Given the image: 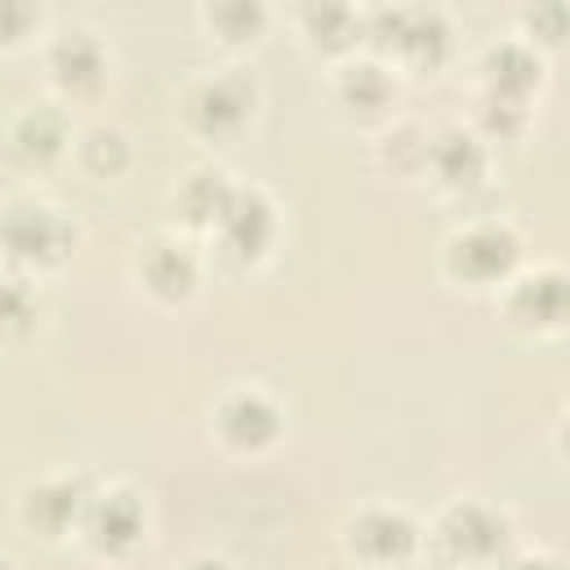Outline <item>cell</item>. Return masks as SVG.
I'll use <instances>...</instances> for the list:
<instances>
[{"instance_id": "5b68a950", "label": "cell", "mask_w": 570, "mask_h": 570, "mask_svg": "<svg viewBox=\"0 0 570 570\" xmlns=\"http://www.w3.org/2000/svg\"><path fill=\"white\" fill-rule=\"evenodd\" d=\"M441 543L450 557L459 561H490L494 552H503L508 543V521L503 512H494L490 503H476V499H459L445 517H441Z\"/></svg>"}, {"instance_id": "277c9868", "label": "cell", "mask_w": 570, "mask_h": 570, "mask_svg": "<svg viewBox=\"0 0 570 570\" xmlns=\"http://www.w3.org/2000/svg\"><path fill=\"white\" fill-rule=\"evenodd\" d=\"M218 236H223V254L249 263L272 245L276 232V209L258 187H232L223 214H218Z\"/></svg>"}, {"instance_id": "2e32d148", "label": "cell", "mask_w": 570, "mask_h": 570, "mask_svg": "<svg viewBox=\"0 0 570 570\" xmlns=\"http://www.w3.org/2000/svg\"><path fill=\"white\" fill-rule=\"evenodd\" d=\"M227 196H232V183H227L223 169H196V174L183 183L178 205H183L187 223H209V227H214L218 214H223V205H227Z\"/></svg>"}, {"instance_id": "d6986e66", "label": "cell", "mask_w": 570, "mask_h": 570, "mask_svg": "<svg viewBox=\"0 0 570 570\" xmlns=\"http://www.w3.org/2000/svg\"><path fill=\"white\" fill-rule=\"evenodd\" d=\"M80 156H85V165H89L94 174H116V169H125L129 147H125V138H120L116 129H94V134L80 142Z\"/></svg>"}, {"instance_id": "30bf717a", "label": "cell", "mask_w": 570, "mask_h": 570, "mask_svg": "<svg viewBox=\"0 0 570 570\" xmlns=\"http://www.w3.org/2000/svg\"><path fill=\"white\" fill-rule=\"evenodd\" d=\"M85 490L80 481L71 476H58V481H36L27 494H22V521L45 530V534H62L80 512H85Z\"/></svg>"}, {"instance_id": "d4e9b609", "label": "cell", "mask_w": 570, "mask_h": 570, "mask_svg": "<svg viewBox=\"0 0 570 570\" xmlns=\"http://www.w3.org/2000/svg\"><path fill=\"white\" fill-rule=\"evenodd\" d=\"M187 570H227V561H218V557H196V561H187Z\"/></svg>"}, {"instance_id": "7a4b0ae2", "label": "cell", "mask_w": 570, "mask_h": 570, "mask_svg": "<svg viewBox=\"0 0 570 570\" xmlns=\"http://www.w3.org/2000/svg\"><path fill=\"white\" fill-rule=\"evenodd\" d=\"M517 232L503 227V223H476L468 232H459L445 249V267L450 276L468 281V285H494V281H508V272L517 267Z\"/></svg>"}, {"instance_id": "cb8c5ba5", "label": "cell", "mask_w": 570, "mask_h": 570, "mask_svg": "<svg viewBox=\"0 0 570 570\" xmlns=\"http://www.w3.org/2000/svg\"><path fill=\"white\" fill-rule=\"evenodd\" d=\"M503 570H561V561L557 557H543V552H525V557L508 561Z\"/></svg>"}, {"instance_id": "ac0fdd59", "label": "cell", "mask_w": 570, "mask_h": 570, "mask_svg": "<svg viewBox=\"0 0 570 570\" xmlns=\"http://www.w3.org/2000/svg\"><path fill=\"white\" fill-rule=\"evenodd\" d=\"M338 94H343L347 107H379V102H387L392 85H387L383 67H374V62H356V67H343Z\"/></svg>"}, {"instance_id": "8fae6325", "label": "cell", "mask_w": 570, "mask_h": 570, "mask_svg": "<svg viewBox=\"0 0 570 570\" xmlns=\"http://www.w3.org/2000/svg\"><path fill=\"white\" fill-rule=\"evenodd\" d=\"M138 272L156 298H187L196 285V258L187 254V245H174V240L147 245Z\"/></svg>"}, {"instance_id": "ffe728a7", "label": "cell", "mask_w": 570, "mask_h": 570, "mask_svg": "<svg viewBox=\"0 0 570 570\" xmlns=\"http://www.w3.org/2000/svg\"><path fill=\"white\" fill-rule=\"evenodd\" d=\"M307 27H312V40L321 45H347L356 31V18L343 4H321V9H307Z\"/></svg>"}, {"instance_id": "4fadbf2b", "label": "cell", "mask_w": 570, "mask_h": 570, "mask_svg": "<svg viewBox=\"0 0 570 570\" xmlns=\"http://www.w3.org/2000/svg\"><path fill=\"white\" fill-rule=\"evenodd\" d=\"M428 160L436 169V178H445L450 187H463V183H476L481 169H485V151L476 147L472 134L463 129H445L432 147H428Z\"/></svg>"}, {"instance_id": "7402d4cb", "label": "cell", "mask_w": 570, "mask_h": 570, "mask_svg": "<svg viewBox=\"0 0 570 570\" xmlns=\"http://www.w3.org/2000/svg\"><path fill=\"white\" fill-rule=\"evenodd\" d=\"M209 22L223 27L227 40H245L263 22V9L258 4H218V9H209Z\"/></svg>"}, {"instance_id": "52a82bcc", "label": "cell", "mask_w": 570, "mask_h": 570, "mask_svg": "<svg viewBox=\"0 0 570 570\" xmlns=\"http://www.w3.org/2000/svg\"><path fill=\"white\" fill-rule=\"evenodd\" d=\"M80 525L98 552H125L142 534V503L129 490H98L85 499Z\"/></svg>"}, {"instance_id": "9a60e30c", "label": "cell", "mask_w": 570, "mask_h": 570, "mask_svg": "<svg viewBox=\"0 0 570 570\" xmlns=\"http://www.w3.org/2000/svg\"><path fill=\"white\" fill-rule=\"evenodd\" d=\"M13 142H18V151H22L27 160L45 165V160H53V156L62 151V142H67V120H62L53 107H31V111L18 120Z\"/></svg>"}, {"instance_id": "5bb4252c", "label": "cell", "mask_w": 570, "mask_h": 570, "mask_svg": "<svg viewBox=\"0 0 570 570\" xmlns=\"http://www.w3.org/2000/svg\"><path fill=\"white\" fill-rule=\"evenodd\" d=\"M49 67L62 85H94L102 76V45L89 36V31H67L53 40L49 49Z\"/></svg>"}, {"instance_id": "ba28073f", "label": "cell", "mask_w": 570, "mask_h": 570, "mask_svg": "<svg viewBox=\"0 0 570 570\" xmlns=\"http://www.w3.org/2000/svg\"><path fill=\"white\" fill-rule=\"evenodd\" d=\"M218 432L236 450H263L281 432V410L258 387H240L218 405Z\"/></svg>"}, {"instance_id": "8992f818", "label": "cell", "mask_w": 570, "mask_h": 570, "mask_svg": "<svg viewBox=\"0 0 570 570\" xmlns=\"http://www.w3.org/2000/svg\"><path fill=\"white\" fill-rule=\"evenodd\" d=\"M414 543H419V530L396 508H365L347 525V548L365 566H401L414 552Z\"/></svg>"}, {"instance_id": "484cf974", "label": "cell", "mask_w": 570, "mask_h": 570, "mask_svg": "<svg viewBox=\"0 0 570 570\" xmlns=\"http://www.w3.org/2000/svg\"><path fill=\"white\" fill-rule=\"evenodd\" d=\"M0 570H9V561H4V557H0Z\"/></svg>"}, {"instance_id": "603a6c76", "label": "cell", "mask_w": 570, "mask_h": 570, "mask_svg": "<svg viewBox=\"0 0 570 570\" xmlns=\"http://www.w3.org/2000/svg\"><path fill=\"white\" fill-rule=\"evenodd\" d=\"M27 22H31L27 4H0V40H18Z\"/></svg>"}, {"instance_id": "6da1fadb", "label": "cell", "mask_w": 570, "mask_h": 570, "mask_svg": "<svg viewBox=\"0 0 570 570\" xmlns=\"http://www.w3.org/2000/svg\"><path fill=\"white\" fill-rule=\"evenodd\" d=\"M0 245H4L9 258L45 267V263H58L71 249V227L62 223L58 209L36 205V200H18L0 214Z\"/></svg>"}, {"instance_id": "7c38bea8", "label": "cell", "mask_w": 570, "mask_h": 570, "mask_svg": "<svg viewBox=\"0 0 570 570\" xmlns=\"http://www.w3.org/2000/svg\"><path fill=\"white\" fill-rule=\"evenodd\" d=\"M445 22L436 9H396L392 22V45L401 53H410L414 62H436L445 53Z\"/></svg>"}, {"instance_id": "44dd1931", "label": "cell", "mask_w": 570, "mask_h": 570, "mask_svg": "<svg viewBox=\"0 0 570 570\" xmlns=\"http://www.w3.org/2000/svg\"><path fill=\"white\" fill-rule=\"evenodd\" d=\"M31 312H36V298L22 281H0V334H18L31 325Z\"/></svg>"}, {"instance_id": "9c48e42d", "label": "cell", "mask_w": 570, "mask_h": 570, "mask_svg": "<svg viewBox=\"0 0 570 570\" xmlns=\"http://www.w3.org/2000/svg\"><path fill=\"white\" fill-rule=\"evenodd\" d=\"M561 312H566V285H561V272H552V267L521 276L508 294V316L521 330H557Z\"/></svg>"}, {"instance_id": "e0dca14e", "label": "cell", "mask_w": 570, "mask_h": 570, "mask_svg": "<svg viewBox=\"0 0 570 570\" xmlns=\"http://www.w3.org/2000/svg\"><path fill=\"white\" fill-rule=\"evenodd\" d=\"M485 71H490V85H494L490 98H508V102H512L517 94H525V89L539 80V58H530V53L517 49V45H499V49H490Z\"/></svg>"}, {"instance_id": "3957f363", "label": "cell", "mask_w": 570, "mask_h": 570, "mask_svg": "<svg viewBox=\"0 0 570 570\" xmlns=\"http://www.w3.org/2000/svg\"><path fill=\"white\" fill-rule=\"evenodd\" d=\"M254 107V85L240 71H214L187 94V120L205 138H232Z\"/></svg>"}]
</instances>
